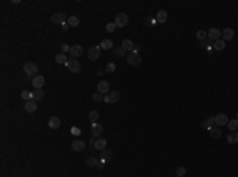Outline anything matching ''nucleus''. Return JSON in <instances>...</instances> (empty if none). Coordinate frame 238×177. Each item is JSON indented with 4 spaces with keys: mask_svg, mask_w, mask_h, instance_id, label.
I'll return each mask as SVG.
<instances>
[{
    "mask_svg": "<svg viewBox=\"0 0 238 177\" xmlns=\"http://www.w3.org/2000/svg\"><path fill=\"white\" fill-rule=\"evenodd\" d=\"M138 51H140V46H135V48H133V51H132V52H135V54H138Z\"/></svg>",
    "mask_w": 238,
    "mask_h": 177,
    "instance_id": "37998d69",
    "label": "nucleus"
},
{
    "mask_svg": "<svg viewBox=\"0 0 238 177\" xmlns=\"http://www.w3.org/2000/svg\"><path fill=\"white\" fill-rule=\"evenodd\" d=\"M119 92H116V90H110L106 95H105V100L103 101H106V103H117L119 101Z\"/></svg>",
    "mask_w": 238,
    "mask_h": 177,
    "instance_id": "20e7f679",
    "label": "nucleus"
},
{
    "mask_svg": "<svg viewBox=\"0 0 238 177\" xmlns=\"http://www.w3.org/2000/svg\"><path fill=\"white\" fill-rule=\"evenodd\" d=\"M126 59H127V63H130V65H140L141 63V57L135 52H129L126 56Z\"/></svg>",
    "mask_w": 238,
    "mask_h": 177,
    "instance_id": "39448f33",
    "label": "nucleus"
},
{
    "mask_svg": "<svg viewBox=\"0 0 238 177\" xmlns=\"http://www.w3.org/2000/svg\"><path fill=\"white\" fill-rule=\"evenodd\" d=\"M67 24L71 25V27H78L79 25V19L76 16H70V18H67Z\"/></svg>",
    "mask_w": 238,
    "mask_h": 177,
    "instance_id": "393cba45",
    "label": "nucleus"
},
{
    "mask_svg": "<svg viewBox=\"0 0 238 177\" xmlns=\"http://www.w3.org/2000/svg\"><path fill=\"white\" fill-rule=\"evenodd\" d=\"M67 60H68V59H67L65 54H62V52H59V54L56 56V62H57V63H65V65H67Z\"/></svg>",
    "mask_w": 238,
    "mask_h": 177,
    "instance_id": "7c9ffc66",
    "label": "nucleus"
},
{
    "mask_svg": "<svg viewBox=\"0 0 238 177\" xmlns=\"http://www.w3.org/2000/svg\"><path fill=\"white\" fill-rule=\"evenodd\" d=\"M227 141H229V144H236L238 142V133L236 131H230L229 136H227Z\"/></svg>",
    "mask_w": 238,
    "mask_h": 177,
    "instance_id": "6ab92c4d",
    "label": "nucleus"
},
{
    "mask_svg": "<svg viewBox=\"0 0 238 177\" xmlns=\"http://www.w3.org/2000/svg\"><path fill=\"white\" fill-rule=\"evenodd\" d=\"M213 125H216V123H214V117L211 115V117H208V119H207V120H205V122H203L200 126H202V128H205V130H210Z\"/></svg>",
    "mask_w": 238,
    "mask_h": 177,
    "instance_id": "4be33fe9",
    "label": "nucleus"
},
{
    "mask_svg": "<svg viewBox=\"0 0 238 177\" xmlns=\"http://www.w3.org/2000/svg\"><path fill=\"white\" fill-rule=\"evenodd\" d=\"M24 111H26V112H35V111H37V101H33V100L26 101V105H24Z\"/></svg>",
    "mask_w": 238,
    "mask_h": 177,
    "instance_id": "dca6fc26",
    "label": "nucleus"
},
{
    "mask_svg": "<svg viewBox=\"0 0 238 177\" xmlns=\"http://www.w3.org/2000/svg\"><path fill=\"white\" fill-rule=\"evenodd\" d=\"M99 164H100V161L97 158H94V157L86 158V166H89V168H99Z\"/></svg>",
    "mask_w": 238,
    "mask_h": 177,
    "instance_id": "a211bd4d",
    "label": "nucleus"
},
{
    "mask_svg": "<svg viewBox=\"0 0 238 177\" xmlns=\"http://www.w3.org/2000/svg\"><path fill=\"white\" fill-rule=\"evenodd\" d=\"M97 92L102 94V95H106V94L110 92V84H108V81H100V82H99Z\"/></svg>",
    "mask_w": 238,
    "mask_h": 177,
    "instance_id": "0eeeda50",
    "label": "nucleus"
},
{
    "mask_svg": "<svg viewBox=\"0 0 238 177\" xmlns=\"http://www.w3.org/2000/svg\"><path fill=\"white\" fill-rule=\"evenodd\" d=\"M71 135L79 136V135H81V130H79V128H76V126H73V128H71Z\"/></svg>",
    "mask_w": 238,
    "mask_h": 177,
    "instance_id": "58836bf2",
    "label": "nucleus"
},
{
    "mask_svg": "<svg viewBox=\"0 0 238 177\" xmlns=\"http://www.w3.org/2000/svg\"><path fill=\"white\" fill-rule=\"evenodd\" d=\"M92 100H94V101H102V100H105V95H102V94L95 92V94L92 95Z\"/></svg>",
    "mask_w": 238,
    "mask_h": 177,
    "instance_id": "f704fd0d",
    "label": "nucleus"
},
{
    "mask_svg": "<svg viewBox=\"0 0 238 177\" xmlns=\"http://www.w3.org/2000/svg\"><path fill=\"white\" fill-rule=\"evenodd\" d=\"M60 126V119L59 117H51L49 119V128H53V130H56V128H59Z\"/></svg>",
    "mask_w": 238,
    "mask_h": 177,
    "instance_id": "412c9836",
    "label": "nucleus"
},
{
    "mask_svg": "<svg viewBox=\"0 0 238 177\" xmlns=\"http://www.w3.org/2000/svg\"><path fill=\"white\" fill-rule=\"evenodd\" d=\"M127 22H129V16L126 13H119L116 16V21H114L116 27H124V25H127Z\"/></svg>",
    "mask_w": 238,
    "mask_h": 177,
    "instance_id": "7ed1b4c3",
    "label": "nucleus"
},
{
    "mask_svg": "<svg viewBox=\"0 0 238 177\" xmlns=\"http://www.w3.org/2000/svg\"><path fill=\"white\" fill-rule=\"evenodd\" d=\"M186 175V169L184 168H178L176 169V177H184Z\"/></svg>",
    "mask_w": 238,
    "mask_h": 177,
    "instance_id": "e433bc0d",
    "label": "nucleus"
},
{
    "mask_svg": "<svg viewBox=\"0 0 238 177\" xmlns=\"http://www.w3.org/2000/svg\"><path fill=\"white\" fill-rule=\"evenodd\" d=\"M45 98V92L42 90V88H35V90L32 92V100L33 101H40Z\"/></svg>",
    "mask_w": 238,
    "mask_h": 177,
    "instance_id": "4468645a",
    "label": "nucleus"
},
{
    "mask_svg": "<svg viewBox=\"0 0 238 177\" xmlns=\"http://www.w3.org/2000/svg\"><path fill=\"white\" fill-rule=\"evenodd\" d=\"M51 21H53L54 24L62 25V24H65V22H67V18H65V14H64V13H54V14H53V18H51Z\"/></svg>",
    "mask_w": 238,
    "mask_h": 177,
    "instance_id": "6e6552de",
    "label": "nucleus"
},
{
    "mask_svg": "<svg viewBox=\"0 0 238 177\" xmlns=\"http://www.w3.org/2000/svg\"><path fill=\"white\" fill-rule=\"evenodd\" d=\"M208 36H210V40L216 41V40H219V36H221V30H218V29H211V30L208 32Z\"/></svg>",
    "mask_w": 238,
    "mask_h": 177,
    "instance_id": "aec40b11",
    "label": "nucleus"
},
{
    "mask_svg": "<svg viewBox=\"0 0 238 177\" xmlns=\"http://www.w3.org/2000/svg\"><path fill=\"white\" fill-rule=\"evenodd\" d=\"M21 97H22L26 101H29V100H32V92H29V90H22V92H21Z\"/></svg>",
    "mask_w": 238,
    "mask_h": 177,
    "instance_id": "72a5a7b5",
    "label": "nucleus"
},
{
    "mask_svg": "<svg viewBox=\"0 0 238 177\" xmlns=\"http://www.w3.org/2000/svg\"><path fill=\"white\" fill-rule=\"evenodd\" d=\"M43 84H45V78H43V76L37 74L35 78H32V85H33V88H42Z\"/></svg>",
    "mask_w": 238,
    "mask_h": 177,
    "instance_id": "9d476101",
    "label": "nucleus"
},
{
    "mask_svg": "<svg viewBox=\"0 0 238 177\" xmlns=\"http://www.w3.org/2000/svg\"><path fill=\"white\" fill-rule=\"evenodd\" d=\"M227 128H229L230 131H236V130H238V120H236V119H233V120H229V123H227Z\"/></svg>",
    "mask_w": 238,
    "mask_h": 177,
    "instance_id": "cd10ccee",
    "label": "nucleus"
},
{
    "mask_svg": "<svg viewBox=\"0 0 238 177\" xmlns=\"http://www.w3.org/2000/svg\"><path fill=\"white\" fill-rule=\"evenodd\" d=\"M208 131H210V136H211L213 139H219V138H221V135H222V133H221V128H219L218 125H213Z\"/></svg>",
    "mask_w": 238,
    "mask_h": 177,
    "instance_id": "f8f14e48",
    "label": "nucleus"
},
{
    "mask_svg": "<svg viewBox=\"0 0 238 177\" xmlns=\"http://www.w3.org/2000/svg\"><path fill=\"white\" fill-rule=\"evenodd\" d=\"M102 152H103V160H105V161H106V160H110V158H111V153H110V152H108V150H102Z\"/></svg>",
    "mask_w": 238,
    "mask_h": 177,
    "instance_id": "a19ab883",
    "label": "nucleus"
},
{
    "mask_svg": "<svg viewBox=\"0 0 238 177\" xmlns=\"http://www.w3.org/2000/svg\"><path fill=\"white\" fill-rule=\"evenodd\" d=\"M111 48H113V41H111V40H103V41L100 43V49L108 51V49H111Z\"/></svg>",
    "mask_w": 238,
    "mask_h": 177,
    "instance_id": "b1692460",
    "label": "nucleus"
},
{
    "mask_svg": "<svg viewBox=\"0 0 238 177\" xmlns=\"http://www.w3.org/2000/svg\"><path fill=\"white\" fill-rule=\"evenodd\" d=\"M24 73H26V76H37V73H38V67L35 65V63H32V62H27V63H24Z\"/></svg>",
    "mask_w": 238,
    "mask_h": 177,
    "instance_id": "f257e3e1",
    "label": "nucleus"
},
{
    "mask_svg": "<svg viewBox=\"0 0 238 177\" xmlns=\"http://www.w3.org/2000/svg\"><path fill=\"white\" fill-rule=\"evenodd\" d=\"M133 48L135 46H133V41L132 40H124L122 41V49L124 51H133Z\"/></svg>",
    "mask_w": 238,
    "mask_h": 177,
    "instance_id": "5701e85b",
    "label": "nucleus"
},
{
    "mask_svg": "<svg viewBox=\"0 0 238 177\" xmlns=\"http://www.w3.org/2000/svg\"><path fill=\"white\" fill-rule=\"evenodd\" d=\"M213 51H222V49H225V41L224 40H216V41H213Z\"/></svg>",
    "mask_w": 238,
    "mask_h": 177,
    "instance_id": "f3484780",
    "label": "nucleus"
},
{
    "mask_svg": "<svg viewBox=\"0 0 238 177\" xmlns=\"http://www.w3.org/2000/svg\"><path fill=\"white\" fill-rule=\"evenodd\" d=\"M214 123H216L218 126H222V125L229 123V119H227L225 114H218V115L214 117Z\"/></svg>",
    "mask_w": 238,
    "mask_h": 177,
    "instance_id": "ddd939ff",
    "label": "nucleus"
},
{
    "mask_svg": "<svg viewBox=\"0 0 238 177\" xmlns=\"http://www.w3.org/2000/svg\"><path fill=\"white\" fill-rule=\"evenodd\" d=\"M207 36H208V33H207L205 30H198V32H197V38H198V40L205 41V40H207Z\"/></svg>",
    "mask_w": 238,
    "mask_h": 177,
    "instance_id": "473e14b6",
    "label": "nucleus"
},
{
    "mask_svg": "<svg viewBox=\"0 0 238 177\" xmlns=\"http://www.w3.org/2000/svg\"><path fill=\"white\" fill-rule=\"evenodd\" d=\"M60 52H62V54L70 52V46H68V44H62V46H60Z\"/></svg>",
    "mask_w": 238,
    "mask_h": 177,
    "instance_id": "4c0bfd02",
    "label": "nucleus"
},
{
    "mask_svg": "<svg viewBox=\"0 0 238 177\" xmlns=\"http://www.w3.org/2000/svg\"><path fill=\"white\" fill-rule=\"evenodd\" d=\"M105 147H106V141L102 139V138H99V139L95 141V149H97V150H105Z\"/></svg>",
    "mask_w": 238,
    "mask_h": 177,
    "instance_id": "a878e982",
    "label": "nucleus"
},
{
    "mask_svg": "<svg viewBox=\"0 0 238 177\" xmlns=\"http://www.w3.org/2000/svg\"><path fill=\"white\" fill-rule=\"evenodd\" d=\"M165 21H167V11L161 10L157 13V22H165Z\"/></svg>",
    "mask_w": 238,
    "mask_h": 177,
    "instance_id": "c85d7f7f",
    "label": "nucleus"
},
{
    "mask_svg": "<svg viewBox=\"0 0 238 177\" xmlns=\"http://www.w3.org/2000/svg\"><path fill=\"white\" fill-rule=\"evenodd\" d=\"M100 57V46H94L91 49H88V59L89 60H97Z\"/></svg>",
    "mask_w": 238,
    "mask_h": 177,
    "instance_id": "423d86ee",
    "label": "nucleus"
},
{
    "mask_svg": "<svg viewBox=\"0 0 238 177\" xmlns=\"http://www.w3.org/2000/svg\"><path fill=\"white\" fill-rule=\"evenodd\" d=\"M68 27H70V25H68L67 22H65V24H62V30H68Z\"/></svg>",
    "mask_w": 238,
    "mask_h": 177,
    "instance_id": "79ce46f5",
    "label": "nucleus"
},
{
    "mask_svg": "<svg viewBox=\"0 0 238 177\" xmlns=\"http://www.w3.org/2000/svg\"><path fill=\"white\" fill-rule=\"evenodd\" d=\"M236 120H238V112H236Z\"/></svg>",
    "mask_w": 238,
    "mask_h": 177,
    "instance_id": "c03bdc74",
    "label": "nucleus"
},
{
    "mask_svg": "<svg viewBox=\"0 0 238 177\" xmlns=\"http://www.w3.org/2000/svg\"><path fill=\"white\" fill-rule=\"evenodd\" d=\"M81 54H83V48L79 46V44H75V46H71V48H70V56H71L73 59L79 57Z\"/></svg>",
    "mask_w": 238,
    "mask_h": 177,
    "instance_id": "9b49d317",
    "label": "nucleus"
},
{
    "mask_svg": "<svg viewBox=\"0 0 238 177\" xmlns=\"http://www.w3.org/2000/svg\"><path fill=\"white\" fill-rule=\"evenodd\" d=\"M114 70H116V65H114V63H108V65H106V71H108V73H111V71H114Z\"/></svg>",
    "mask_w": 238,
    "mask_h": 177,
    "instance_id": "ea45409f",
    "label": "nucleus"
},
{
    "mask_svg": "<svg viewBox=\"0 0 238 177\" xmlns=\"http://www.w3.org/2000/svg\"><path fill=\"white\" fill-rule=\"evenodd\" d=\"M99 111H91L89 112V120L92 122V123H97V120H99Z\"/></svg>",
    "mask_w": 238,
    "mask_h": 177,
    "instance_id": "c756f323",
    "label": "nucleus"
},
{
    "mask_svg": "<svg viewBox=\"0 0 238 177\" xmlns=\"http://www.w3.org/2000/svg\"><path fill=\"white\" fill-rule=\"evenodd\" d=\"M102 133H103V126L100 123H92V136L94 138H100Z\"/></svg>",
    "mask_w": 238,
    "mask_h": 177,
    "instance_id": "2eb2a0df",
    "label": "nucleus"
},
{
    "mask_svg": "<svg viewBox=\"0 0 238 177\" xmlns=\"http://www.w3.org/2000/svg\"><path fill=\"white\" fill-rule=\"evenodd\" d=\"M113 54H114L116 57H124L126 51L122 49V46H121V48H114V49H113Z\"/></svg>",
    "mask_w": 238,
    "mask_h": 177,
    "instance_id": "2f4dec72",
    "label": "nucleus"
},
{
    "mask_svg": "<svg viewBox=\"0 0 238 177\" xmlns=\"http://www.w3.org/2000/svg\"><path fill=\"white\" fill-rule=\"evenodd\" d=\"M67 68H68L70 71H73V73H79V71H81V63H79L76 59L70 57V59L67 60Z\"/></svg>",
    "mask_w": 238,
    "mask_h": 177,
    "instance_id": "f03ea898",
    "label": "nucleus"
},
{
    "mask_svg": "<svg viewBox=\"0 0 238 177\" xmlns=\"http://www.w3.org/2000/svg\"><path fill=\"white\" fill-rule=\"evenodd\" d=\"M71 149H73L75 152H83V150L86 149V144H84V141H81V139H75V141L71 142Z\"/></svg>",
    "mask_w": 238,
    "mask_h": 177,
    "instance_id": "1a4fd4ad",
    "label": "nucleus"
},
{
    "mask_svg": "<svg viewBox=\"0 0 238 177\" xmlns=\"http://www.w3.org/2000/svg\"><path fill=\"white\" fill-rule=\"evenodd\" d=\"M114 30H116V24H114V22L106 24V32H110V33H111V32H114Z\"/></svg>",
    "mask_w": 238,
    "mask_h": 177,
    "instance_id": "c9c22d12",
    "label": "nucleus"
},
{
    "mask_svg": "<svg viewBox=\"0 0 238 177\" xmlns=\"http://www.w3.org/2000/svg\"><path fill=\"white\" fill-rule=\"evenodd\" d=\"M222 36H224V40H225V41L232 40V38H233V30H232V29H224Z\"/></svg>",
    "mask_w": 238,
    "mask_h": 177,
    "instance_id": "bb28decb",
    "label": "nucleus"
}]
</instances>
